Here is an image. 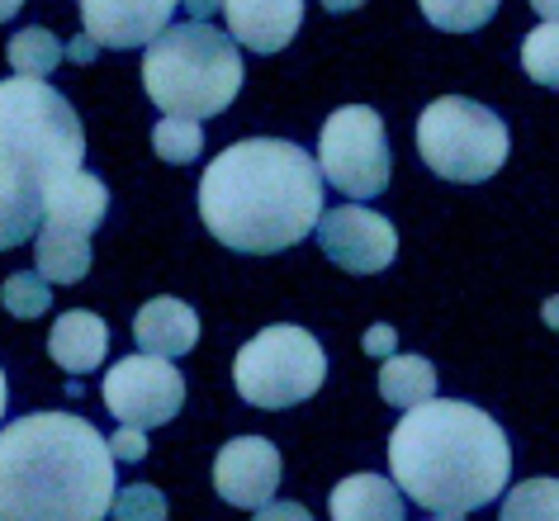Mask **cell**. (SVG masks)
<instances>
[{"mask_svg":"<svg viewBox=\"0 0 559 521\" xmlns=\"http://www.w3.org/2000/svg\"><path fill=\"white\" fill-rule=\"evenodd\" d=\"M200 218L233 251L275 257L323 218V171L299 143L247 138L223 147L200 176Z\"/></svg>","mask_w":559,"mask_h":521,"instance_id":"obj_1","label":"cell"},{"mask_svg":"<svg viewBox=\"0 0 559 521\" xmlns=\"http://www.w3.org/2000/svg\"><path fill=\"white\" fill-rule=\"evenodd\" d=\"M389 470L408 502L441 517H465L508 488L512 446L484 407L427 399L399 417L389 436Z\"/></svg>","mask_w":559,"mask_h":521,"instance_id":"obj_2","label":"cell"},{"mask_svg":"<svg viewBox=\"0 0 559 521\" xmlns=\"http://www.w3.org/2000/svg\"><path fill=\"white\" fill-rule=\"evenodd\" d=\"M109 441L76 413H29L0 431V521H105Z\"/></svg>","mask_w":559,"mask_h":521,"instance_id":"obj_3","label":"cell"},{"mask_svg":"<svg viewBox=\"0 0 559 521\" xmlns=\"http://www.w3.org/2000/svg\"><path fill=\"white\" fill-rule=\"evenodd\" d=\"M143 91L162 115L176 119H214L242 91V52L214 24H166L147 44L143 58Z\"/></svg>","mask_w":559,"mask_h":521,"instance_id":"obj_4","label":"cell"},{"mask_svg":"<svg viewBox=\"0 0 559 521\" xmlns=\"http://www.w3.org/2000/svg\"><path fill=\"white\" fill-rule=\"evenodd\" d=\"M86 129L48 81L10 76L0 81V171L29 186H52L58 176L81 171Z\"/></svg>","mask_w":559,"mask_h":521,"instance_id":"obj_5","label":"cell"},{"mask_svg":"<svg viewBox=\"0 0 559 521\" xmlns=\"http://www.w3.org/2000/svg\"><path fill=\"white\" fill-rule=\"evenodd\" d=\"M417 152L441 180L479 186L508 162V123L465 95H441L417 119Z\"/></svg>","mask_w":559,"mask_h":521,"instance_id":"obj_6","label":"cell"},{"mask_svg":"<svg viewBox=\"0 0 559 521\" xmlns=\"http://www.w3.org/2000/svg\"><path fill=\"white\" fill-rule=\"evenodd\" d=\"M328 379V351L313 332L275 322L237 351L233 384L251 407H295L313 399Z\"/></svg>","mask_w":559,"mask_h":521,"instance_id":"obj_7","label":"cell"},{"mask_svg":"<svg viewBox=\"0 0 559 521\" xmlns=\"http://www.w3.org/2000/svg\"><path fill=\"white\" fill-rule=\"evenodd\" d=\"M318 171L346 200H374L389 190V138L370 105H342L318 133Z\"/></svg>","mask_w":559,"mask_h":521,"instance_id":"obj_8","label":"cell"},{"mask_svg":"<svg viewBox=\"0 0 559 521\" xmlns=\"http://www.w3.org/2000/svg\"><path fill=\"white\" fill-rule=\"evenodd\" d=\"M105 407L119 417V427H166L186 407V375L166 356H123L105 375Z\"/></svg>","mask_w":559,"mask_h":521,"instance_id":"obj_9","label":"cell"},{"mask_svg":"<svg viewBox=\"0 0 559 521\" xmlns=\"http://www.w3.org/2000/svg\"><path fill=\"white\" fill-rule=\"evenodd\" d=\"M313 233H318L323 257L332 265H342V271H352V275L384 271V265L394 261V251H399L394 223H389L384 214H370V209H360V204L328 209V214L318 218Z\"/></svg>","mask_w":559,"mask_h":521,"instance_id":"obj_10","label":"cell"},{"mask_svg":"<svg viewBox=\"0 0 559 521\" xmlns=\"http://www.w3.org/2000/svg\"><path fill=\"white\" fill-rule=\"evenodd\" d=\"M214 488L228 507H265L280 488V450L265 436H233L214 460Z\"/></svg>","mask_w":559,"mask_h":521,"instance_id":"obj_11","label":"cell"},{"mask_svg":"<svg viewBox=\"0 0 559 521\" xmlns=\"http://www.w3.org/2000/svg\"><path fill=\"white\" fill-rule=\"evenodd\" d=\"M180 0H81V24L95 48H143L171 24Z\"/></svg>","mask_w":559,"mask_h":521,"instance_id":"obj_12","label":"cell"},{"mask_svg":"<svg viewBox=\"0 0 559 521\" xmlns=\"http://www.w3.org/2000/svg\"><path fill=\"white\" fill-rule=\"evenodd\" d=\"M228 38L251 52H280L304 24V0H223Z\"/></svg>","mask_w":559,"mask_h":521,"instance_id":"obj_13","label":"cell"},{"mask_svg":"<svg viewBox=\"0 0 559 521\" xmlns=\"http://www.w3.org/2000/svg\"><path fill=\"white\" fill-rule=\"evenodd\" d=\"M109 209V190L100 176L91 171H72L58 176L52 186H44V223L48 228H67V233H95L105 223Z\"/></svg>","mask_w":559,"mask_h":521,"instance_id":"obj_14","label":"cell"},{"mask_svg":"<svg viewBox=\"0 0 559 521\" xmlns=\"http://www.w3.org/2000/svg\"><path fill=\"white\" fill-rule=\"evenodd\" d=\"M133 342H138V351H147V356L176 360V356H186V351H194V342H200V318H194L190 304L162 294V299H152V304L138 308Z\"/></svg>","mask_w":559,"mask_h":521,"instance_id":"obj_15","label":"cell"},{"mask_svg":"<svg viewBox=\"0 0 559 521\" xmlns=\"http://www.w3.org/2000/svg\"><path fill=\"white\" fill-rule=\"evenodd\" d=\"M105 351H109V328L95 313H86V308L62 313L58 322H52V332H48V356L58 360L67 375L100 370Z\"/></svg>","mask_w":559,"mask_h":521,"instance_id":"obj_16","label":"cell"},{"mask_svg":"<svg viewBox=\"0 0 559 521\" xmlns=\"http://www.w3.org/2000/svg\"><path fill=\"white\" fill-rule=\"evenodd\" d=\"M332 521H403V493L394 478L352 474L332 488Z\"/></svg>","mask_w":559,"mask_h":521,"instance_id":"obj_17","label":"cell"},{"mask_svg":"<svg viewBox=\"0 0 559 521\" xmlns=\"http://www.w3.org/2000/svg\"><path fill=\"white\" fill-rule=\"evenodd\" d=\"M34 265L48 285H76L91 271V237L86 233H67V228H38Z\"/></svg>","mask_w":559,"mask_h":521,"instance_id":"obj_18","label":"cell"},{"mask_svg":"<svg viewBox=\"0 0 559 521\" xmlns=\"http://www.w3.org/2000/svg\"><path fill=\"white\" fill-rule=\"evenodd\" d=\"M38 228H44V190L0 171V251L20 247Z\"/></svg>","mask_w":559,"mask_h":521,"instance_id":"obj_19","label":"cell"},{"mask_svg":"<svg viewBox=\"0 0 559 521\" xmlns=\"http://www.w3.org/2000/svg\"><path fill=\"white\" fill-rule=\"evenodd\" d=\"M380 399L399 413L437 399V365L427 356H384L380 365Z\"/></svg>","mask_w":559,"mask_h":521,"instance_id":"obj_20","label":"cell"},{"mask_svg":"<svg viewBox=\"0 0 559 521\" xmlns=\"http://www.w3.org/2000/svg\"><path fill=\"white\" fill-rule=\"evenodd\" d=\"M5 58H10V67H15V76H29V81H44L52 67L62 62V44L52 38L48 29H24V34H15L10 38V48H5Z\"/></svg>","mask_w":559,"mask_h":521,"instance_id":"obj_21","label":"cell"},{"mask_svg":"<svg viewBox=\"0 0 559 521\" xmlns=\"http://www.w3.org/2000/svg\"><path fill=\"white\" fill-rule=\"evenodd\" d=\"M498 521H559V478H526L508 493Z\"/></svg>","mask_w":559,"mask_h":521,"instance_id":"obj_22","label":"cell"},{"mask_svg":"<svg viewBox=\"0 0 559 521\" xmlns=\"http://www.w3.org/2000/svg\"><path fill=\"white\" fill-rule=\"evenodd\" d=\"M427 24H437L445 34H474L498 15V0H417Z\"/></svg>","mask_w":559,"mask_h":521,"instance_id":"obj_23","label":"cell"},{"mask_svg":"<svg viewBox=\"0 0 559 521\" xmlns=\"http://www.w3.org/2000/svg\"><path fill=\"white\" fill-rule=\"evenodd\" d=\"M522 67L536 86H550L559 91V24H536L526 38H522Z\"/></svg>","mask_w":559,"mask_h":521,"instance_id":"obj_24","label":"cell"},{"mask_svg":"<svg viewBox=\"0 0 559 521\" xmlns=\"http://www.w3.org/2000/svg\"><path fill=\"white\" fill-rule=\"evenodd\" d=\"M152 147H157V157H162V162H176V166L194 162V157L204 152L200 119H176V115H166L157 129H152Z\"/></svg>","mask_w":559,"mask_h":521,"instance_id":"obj_25","label":"cell"},{"mask_svg":"<svg viewBox=\"0 0 559 521\" xmlns=\"http://www.w3.org/2000/svg\"><path fill=\"white\" fill-rule=\"evenodd\" d=\"M0 304H5L10 308V313H15V318H38V313H44V308L52 304V294H48V280L44 275H10L5 280V285H0Z\"/></svg>","mask_w":559,"mask_h":521,"instance_id":"obj_26","label":"cell"},{"mask_svg":"<svg viewBox=\"0 0 559 521\" xmlns=\"http://www.w3.org/2000/svg\"><path fill=\"white\" fill-rule=\"evenodd\" d=\"M109 517L115 521H166V498H162V488H152V484L115 488Z\"/></svg>","mask_w":559,"mask_h":521,"instance_id":"obj_27","label":"cell"},{"mask_svg":"<svg viewBox=\"0 0 559 521\" xmlns=\"http://www.w3.org/2000/svg\"><path fill=\"white\" fill-rule=\"evenodd\" d=\"M109 455L115 460H147V431L143 427H119L109 436Z\"/></svg>","mask_w":559,"mask_h":521,"instance_id":"obj_28","label":"cell"},{"mask_svg":"<svg viewBox=\"0 0 559 521\" xmlns=\"http://www.w3.org/2000/svg\"><path fill=\"white\" fill-rule=\"evenodd\" d=\"M257 521H313V512L304 502H265L257 507Z\"/></svg>","mask_w":559,"mask_h":521,"instance_id":"obj_29","label":"cell"},{"mask_svg":"<svg viewBox=\"0 0 559 521\" xmlns=\"http://www.w3.org/2000/svg\"><path fill=\"white\" fill-rule=\"evenodd\" d=\"M394 342H399V332L389 328V322H374L360 346H366V356H394Z\"/></svg>","mask_w":559,"mask_h":521,"instance_id":"obj_30","label":"cell"},{"mask_svg":"<svg viewBox=\"0 0 559 521\" xmlns=\"http://www.w3.org/2000/svg\"><path fill=\"white\" fill-rule=\"evenodd\" d=\"M180 5L190 10V20H209L214 10H223V0H180Z\"/></svg>","mask_w":559,"mask_h":521,"instance_id":"obj_31","label":"cell"},{"mask_svg":"<svg viewBox=\"0 0 559 521\" xmlns=\"http://www.w3.org/2000/svg\"><path fill=\"white\" fill-rule=\"evenodd\" d=\"M62 58H76V62H91V58H95V44H91V38H76V44H72V48H62Z\"/></svg>","mask_w":559,"mask_h":521,"instance_id":"obj_32","label":"cell"},{"mask_svg":"<svg viewBox=\"0 0 559 521\" xmlns=\"http://www.w3.org/2000/svg\"><path fill=\"white\" fill-rule=\"evenodd\" d=\"M366 0H323V10L328 15H352V10H360Z\"/></svg>","mask_w":559,"mask_h":521,"instance_id":"obj_33","label":"cell"},{"mask_svg":"<svg viewBox=\"0 0 559 521\" xmlns=\"http://www.w3.org/2000/svg\"><path fill=\"white\" fill-rule=\"evenodd\" d=\"M531 5H536V15L545 24H559V0H531Z\"/></svg>","mask_w":559,"mask_h":521,"instance_id":"obj_34","label":"cell"},{"mask_svg":"<svg viewBox=\"0 0 559 521\" xmlns=\"http://www.w3.org/2000/svg\"><path fill=\"white\" fill-rule=\"evenodd\" d=\"M540 318H545V322H550V328L559 332V294H555V299H545V308H540Z\"/></svg>","mask_w":559,"mask_h":521,"instance_id":"obj_35","label":"cell"},{"mask_svg":"<svg viewBox=\"0 0 559 521\" xmlns=\"http://www.w3.org/2000/svg\"><path fill=\"white\" fill-rule=\"evenodd\" d=\"M20 5H24V0H0V24L15 20V15H20Z\"/></svg>","mask_w":559,"mask_h":521,"instance_id":"obj_36","label":"cell"},{"mask_svg":"<svg viewBox=\"0 0 559 521\" xmlns=\"http://www.w3.org/2000/svg\"><path fill=\"white\" fill-rule=\"evenodd\" d=\"M5 403H10V389H5V370H0V417H5Z\"/></svg>","mask_w":559,"mask_h":521,"instance_id":"obj_37","label":"cell"},{"mask_svg":"<svg viewBox=\"0 0 559 521\" xmlns=\"http://www.w3.org/2000/svg\"><path fill=\"white\" fill-rule=\"evenodd\" d=\"M437 521H460V517H437Z\"/></svg>","mask_w":559,"mask_h":521,"instance_id":"obj_38","label":"cell"}]
</instances>
